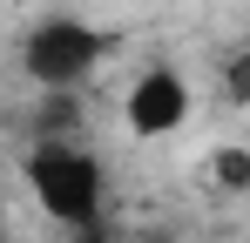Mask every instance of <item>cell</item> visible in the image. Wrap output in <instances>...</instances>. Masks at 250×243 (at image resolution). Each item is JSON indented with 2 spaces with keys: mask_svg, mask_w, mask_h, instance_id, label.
<instances>
[{
  "mask_svg": "<svg viewBox=\"0 0 250 243\" xmlns=\"http://www.w3.org/2000/svg\"><path fill=\"white\" fill-rule=\"evenodd\" d=\"M27 189L54 223H88L102 216V162L61 135H41L27 149Z\"/></svg>",
  "mask_w": 250,
  "mask_h": 243,
  "instance_id": "cell-1",
  "label": "cell"
},
{
  "mask_svg": "<svg viewBox=\"0 0 250 243\" xmlns=\"http://www.w3.org/2000/svg\"><path fill=\"white\" fill-rule=\"evenodd\" d=\"M102 54H108V34H95L88 20H68V14H54L41 20L27 47H21V68L34 88H82L95 68H102Z\"/></svg>",
  "mask_w": 250,
  "mask_h": 243,
  "instance_id": "cell-2",
  "label": "cell"
},
{
  "mask_svg": "<svg viewBox=\"0 0 250 243\" xmlns=\"http://www.w3.org/2000/svg\"><path fill=\"white\" fill-rule=\"evenodd\" d=\"M128 128L135 135H176L183 122H189V88H183V75L176 68H149V75L128 88Z\"/></svg>",
  "mask_w": 250,
  "mask_h": 243,
  "instance_id": "cell-3",
  "label": "cell"
},
{
  "mask_svg": "<svg viewBox=\"0 0 250 243\" xmlns=\"http://www.w3.org/2000/svg\"><path fill=\"white\" fill-rule=\"evenodd\" d=\"M209 169H216V182H223V189H250V156H244V149H216Z\"/></svg>",
  "mask_w": 250,
  "mask_h": 243,
  "instance_id": "cell-4",
  "label": "cell"
},
{
  "mask_svg": "<svg viewBox=\"0 0 250 243\" xmlns=\"http://www.w3.org/2000/svg\"><path fill=\"white\" fill-rule=\"evenodd\" d=\"M223 88H230V101H250V47H237L223 61Z\"/></svg>",
  "mask_w": 250,
  "mask_h": 243,
  "instance_id": "cell-5",
  "label": "cell"
},
{
  "mask_svg": "<svg viewBox=\"0 0 250 243\" xmlns=\"http://www.w3.org/2000/svg\"><path fill=\"white\" fill-rule=\"evenodd\" d=\"M68 237H75V243H108V223L88 216V223H68Z\"/></svg>",
  "mask_w": 250,
  "mask_h": 243,
  "instance_id": "cell-6",
  "label": "cell"
},
{
  "mask_svg": "<svg viewBox=\"0 0 250 243\" xmlns=\"http://www.w3.org/2000/svg\"><path fill=\"white\" fill-rule=\"evenodd\" d=\"M0 243H7V237H0Z\"/></svg>",
  "mask_w": 250,
  "mask_h": 243,
  "instance_id": "cell-7",
  "label": "cell"
}]
</instances>
